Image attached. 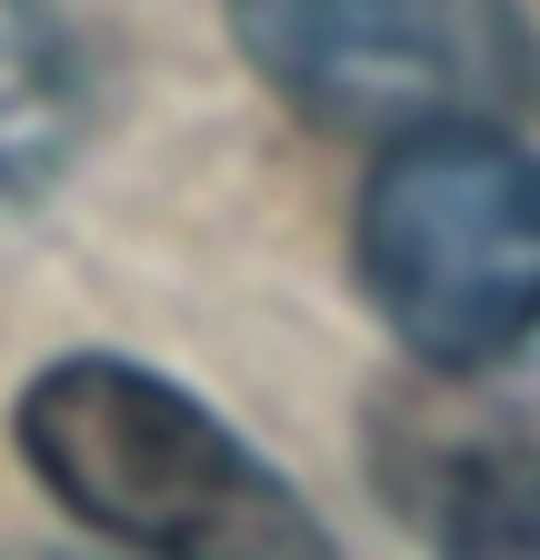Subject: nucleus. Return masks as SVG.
I'll return each instance as SVG.
<instances>
[{
    "label": "nucleus",
    "instance_id": "1",
    "mask_svg": "<svg viewBox=\"0 0 540 560\" xmlns=\"http://www.w3.org/2000/svg\"><path fill=\"white\" fill-rule=\"evenodd\" d=\"M21 460L71 521L141 560H341L231 420L110 350H71L21 390Z\"/></svg>",
    "mask_w": 540,
    "mask_h": 560
},
{
    "label": "nucleus",
    "instance_id": "2",
    "mask_svg": "<svg viewBox=\"0 0 540 560\" xmlns=\"http://www.w3.org/2000/svg\"><path fill=\"white\" fill-rule=\"evenodd\" d=\"M361 291L431 371H501L540 340V161L510 130L390 140L361 200Z\"/></svg>",
    "mask_w": 540,
    "mask_h": 560
},
{
    "label": "nucleus",
    "instance_id": "3",
    "mask_svg": "<svg viewBox=\"0 0 540 560\" xmlns=\"http://www.w3.org/2000/svg\"><path fill=\"white\" fill-rule=\"evenodd\" d=\"M221 21L301 120L380 151L540 110V40L520 0H221Z\"/></svg>",
    "mask_w": 540,
    "mask_h": 560
},
{
    "label": "nucleus",
    "instance_id": "4",
    "mask_svg": "<svg viewBox=\"0 0 540 560\" xmlns=\"http://www.w3.org/2000/svg\"><path fill=\"white\" fill-rule=\"evenodd\" d=\"M371 480L441 560H540V410L481 390V371L380 400Z\"/></svg>",
    "mask_w": 540,
    "mask_h": 560
},
{
    "label": "nucleus",
    "instance_id": "5",
    "mask_svg": "<svg viewBox=\"0 0 540 560\" xmlns=\"http://www.w3.org/2000/svg\"><path fill=\"white\" fill-rule=\"evenodd\" d=\"M81 151V60L50 0H0V200H31Z\"/></svg>",
    "mask_w": 540,
    "mask_h": 560
}]
</instances>
